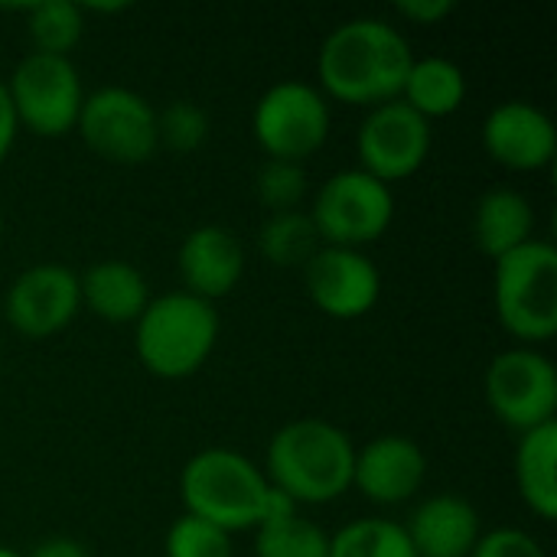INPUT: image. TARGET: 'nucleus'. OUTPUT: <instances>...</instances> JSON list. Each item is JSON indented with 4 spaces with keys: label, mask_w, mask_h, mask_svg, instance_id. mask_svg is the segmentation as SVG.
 I'll use <instances>...</instances> for the list:
<instances>
[{
    "label": "nucleus",
    "mask_w": 557,
    "mask_h": 557,
    "mask_svg": "<svg viewBox=\"0 0 557 557\" xmlns=\"http://www.w3.org/2000/svg\"><path fill=\"white\" fill-rule=\"evenodd\" d=\"M414 52L398 26L375 16L339 23L320 46L317 78L330 101L375 108L401 98Z\"/></svg>",
    "instance_id": "obj_1"
},
{
    "label": "nucleus",
    "mask_w": 557,
    "mask_h": 557,
    "mask_svg": "<svg viewBox=\"0 0 557 557\" xmlns=\"http://www.w3.org/2000/svg\"><path fill=\"white\" fill-rule=\"evenodd\" d=\"M352 463L356 447L343 428L323 418H297L271 437L264 476L294 506H326L352 490Z\"/></svg>",
    "instance_id": "obj_2"
},
{
    "label": "nucleus",
    "mask_w": 557,
    "mask_h": 557,
    "mask_svg": "<svg viewBox=\"0 0 557 557\" xmlns=\"http://www.w3.org/2000/svg\"><path fill=\"white\" fill-rule=\"evenodd\" d=\"M180 499L186 516L232 535L264 522L271 483L248 457L228 447H206L186 460L180 473Z\"/></svg>",
    "instance_id": "obj_3"
},
{
    "label": "nucleus",
    "mask_w": 557,
    "mask_h": 557,
    "mask_svg": "<svg viewBox=\"0 0 557 557\" xmlns=\"http://www.w3.org/2000/svg\"><path fill=\"white\" fill-rule=\"evenodd\" d=\"M219 343L215 304H206L186 290L150 297L147 310L134 323V349L140 366L166 382L196 375Z\"/></svg>",
    "instance_id": "obj_4"
},
{
    "label": "nucleus",
    "mask_w": 557,
    "mask_h": 557,
    "mask_svg": "<svg viewBox=\"0 0 557 557\" xmlns=\"http://www.w3.org/2000/svg\"><path fill=\"white\" fill-rule=\"evenodd\" d=\"M493 307L499 326L522 346L548 343L557 333V251L535 238L493 261Z\"/></svg>",
    "instance_id": "obj_5"
},
{
    "label": "nucleus",
    "mask_w": 557,
    "mask_h": 557,
    "mask_svg": "<svg viewBox=\"0 0 557 557\" xmlns=\"http://www.w3.org/2000/svg\"><path fill=\"white\" fill-rule=\"evenodd\" d=\"M16 127L33 131L36 137L55 140L75 131L85 88L82 75L65 55L26 52L13 75L3 78Z\"/></svg>",
    "instance_id": "obj_6"
},
{
    "label": "nucleus",
    "mask_w": 557,
    "mask_h": 557,
    "mask_svg": "<svg viewBox=\"0 0 557 557\" xmlns=\"http://www.w3.org/2000/svg\"><path fill=\"white\" fill-rule=\"evenodd\" d=\"M310 219L323 245L362 251V245H372L388 232L395 219V196L392 186L359 166L339 170L317 189Z\"/></svg>",
    "instance_id": "obj_7"
},
{
    "label": "nucleus",
    "mask_w": 557,
    "mask_h": 557,
    "mask_svg": "<svg viewBox=\"0 0 557 557\" xmlns=\"http://www.w3.org/2000/svg\"><path fill=\"white\" fill-rule=\"evenodd\" d=\"M75 131L91 153L117 166L147 163L160 150L157 108L121 85H104L85 95Z\"/></svg>",
    "instance_id": "obj_8"
},
{
    "label": "nucleus",
    "mask_w": 557,
    "mask_h": 557,
    "mask_svg": "<svg viewBox=\"0 0 557 557\" xmlns=\"http://www.w3.org/2000/svg\"><path fill=\"white\" fill-rule=\"evenodd\" d=\"M251 131L268 160L304 163L330 137V101L310 82H277L258 98Z\"/></svg>",
    "instance_id": "obj_9"
},
{
    "label": "nucleus",
    "mask_w": 557,
    "mask_h": 557,
    "mask_svg": "<svg viewBox=\"0 0 557 557\" xmlns=\"http://www.w3.org/2000/svg\"><path fill=\"white\" fill-rule=\"evenodd\" d=\"M483 392L496 421L519 434L555 424L557 369L545 352L532 346H516L493 356Z\"/></svg>",
    "instance_id": "obj_10"
},
{
    "label": "nucleus",
    "mask_w": 557,
    "mask_h": 557,
    "mask_svg": "<svg viewBox=\"0 0 557 557\" xmlns=\"http://www.w3.org/2000/svg\"><path fill=\"white\" fill-rule=\"evenodd\" d=\"M359 170L392 186L414 176L431 153V124L401 98L369 108L356 134Z\"/></svg>",
    "instance_id": "obj_11"
},
{
    "label": "nucleus",
    "mask_w": 557,
    "mask_h": 557,
    "mask_svg": "<svg viewBox=\"0 0 557 557\" xmlns=\"http://www.w3.org/2000/svg\"><path fill=\"white\" fill-rule=\"evenodd\" d=\"M82 310L78 274L62 264H33L13 277L3 297L7 323L26 339L62 333Z\"/></svg>",
    "instance_id": "obj_12"
},
{
    "label": "nucleus",
    "mask_w": 557,
    "mask_h": 557,
    "mask_svg": "<svg viewBox=\"0 0 557 557\" xmlns=\"http://www.w3.org/2000/svg\"><path fill=\"white\" fill-rule=\"evenodd\" d=\"M304 284L330 320H359L382 297V274L366 251L323 245L304 268Z\"/></svg>",
    "instance_id": "obj_13"
},
{
    "label": "nucleus",
    "mask_w": 557,
    "mask_h": 557,
    "mask_svg": "<svg viewBox=\"0 0 557 557\" xmlns=\"http://www.w3.org/2000/svg\"><path fill=\"white\" fill-rule=\"evenodd\" d=\"M483 147L499 166L535 173L555 160L557 127L552 114L532 101H503L483 121Z\"/></svg>",
    "instance_id": "obj_14"
},
{
    "label": "nucleus",
    "mask_w": 557,
    "mask_h": 557,
    "mask_svg": "<svg viewBox=\"0 0 557 557\" xmlns=\"http://www.w3.org/2000/svg\"><path fill=\"white\" fill-rule=\"evenodd\" d=\"M428 476L424 450L401 434H382L356 450L352 490L375 506H401L414 499Z\"/></svg>",
    "instance_id": "obj_15"
},
{
    "label": "nucleus",
    "mask_w": 557,
    "mask_h": 557,
    "mask_svg": "<svg viewBox=\"0 0 557 557\" xmlns=\"http://www.w3.org/2000/svg\"><path fill=\"white\" fill-rule=\"evenodd\" d=\"M176 271H180L186 294H193L206 304H215L242 284L245 248L232 228L199 225L183 238V245L176 251Z\"/></svg>",
    "instance_id": "obj_16"
},
{
    "label": "nucleus",
    "mask_w": 557,
    "mask_h": 557,
    "mask_svg": "<svg viewBox=\"0 0 557 557\" xmlns=\"http://www.w3.org/2000/svg\"><path fill=\"white\" fill-rule=\"evenodd\" d=\"M405 532L418 557H470L483 535V522L470 499L437 493L411 512Z\"/></svg>",
    "instance_id": "obj_17"
},
{
    "label": "nucleus",
    "mask_w": 557,
    "mask_h": 557,
    "mask_svg": "<svg viewBox=\"0 0 557 557\" xmlns=\"http://www.w3.org/2000/svg\"><path fill=\"white\" fill-rule=\"evenodd\" d=\"M78 290H82V307H88L98 320L124 326L137 323V317L150 304V287L147 277L121 258L95 261L85 274H78Z\"/></svg>",
    "instance_id": "obj_18"
},
{
    "label": "nucleus",
    "mask_w": 557,
    "mask_h": 557,
    "mask_svg": "<svg viewBox=\"0 0 557 557\" xmlns=\"http://www.w3.org/2000/svg\"><path fill=\"white\" fill-rule=\"evenodd\" d=\"M473 242L490 258L499 261L522 245L535 242V209L532 202L509 186L490 189L473 209Z\"/></svg>",
    "instance_id": "obj_19"
},
{
    "label": "nucleus",
    "mask_w": 557,
    "mask_h": 557,
    "mask_svg": "<svg viewBox=\"0 0 557 557\" xmlns=\"http://www.w3.org/2000/svg\"><path fill=\"white\" fill-rule=\"evenodd\" d=\"M516 486L522 503L542 519H557V421L519 434L516 447Z\"/></svg>",
    "instance_id": "obj_20"
},
{
    "label": "nucleus",
    "mask_w": 557,
    "mask_h": 557,
    "mask_svg": "<svg viewBox=\"0 0 557 557\" xmlns=\"http://www.w3.org/2000/svg\"><path fill=\"white\" fill-rule=\"evenodd\" d=\"M401 101L428 124L437 117H450L467 101V75L454 59L444 55L414 59L401 88Z\"/></svg>",
    "instance_id": "obj_21"
},
{
    "label": "nucleus",
    "mask_w": 557,
    "mask_h": 557,
    "mask_svg": "<svg viewBox=\"0 0 557 557\" xmlns=\"http://www.w3.org/2000/svg\"><path fill=\"white\" fill-rule=\"evenodd\" d=\"M320 248H323L320 232L310 212L300 209L274 212L258 228V251L274 268H307Z\"/></svg>",
    "instance_id": "obj_22"
},
{
    "label": "nucleus",
    "mask_w": 557,
    "mask_h": 557,
    "mask_svg": "<svg viewBox=\"0 0 557 557\" xmlns=\"http://www.w3.org/2000/svg\"><path fill=\"white\" fill-rule=\"evenodd\" d=\"M20 13L26 16V36L33 42V52L69 59V52L85 36V10L72 0H36L20 7Z\"/></svg>",
    "instance_id": "obj_23"
},
{
    "label": "nucleus",
    "mask_w": 557,
    "mask_h": 557,
    "mask_svg": "<svg viewBox=\"0 0 557 557\" xmlns=\"http://www.w3.org/2000/svg\"><path fill=\"white\" fill-rule=\"evenodd\" d=\"M330 557H418L401 522L356 519L330 535Z\"/></svg>",
    "instance_id": "obj_24"
},
{
    "label": "nucleus",
    "mask_w": 557,
    "mask_h": 557,
    "mask_svg": "<svg viewBox=\"0 0 557 557\" xmlns=\"http://www.w3.org/2000/svg\"><path fill=\"white\" fill-rule=\"evenodd\" d=\"M258 557H330V535L300 512L264 519L255 529Z\"/></svg>",
    "instance_id": "obj_25"
},
{
    "label": "nucleus",
    "mask_w": 557,
    "mask_h": 557,
    "mask_svg": "<svg viewBox=\"0 0 557 557\" xmlns=\"http://www.w3.org/2000/svg\"><path fill=\"white\" fill-rule=\"evenodd\" d=\"M255 193H258V202L268 209V215L300 209V199L307 196V170H304V163L264 160L261 170H258V180H255Z\"/></svg>",
    "instance_id": "obj_26"
},
{
    "label": "nucleus",
    "mask_w": 557,
    "mask_h": 557,
    "mask_svg": "<svg viewBox=\"0 0 557 557\" xmlns=\"http://www.w3.org/2000/svg\"><path fill=\"white\" fill-rule=\"evenodd\" d=\"M157 137L160 147H170L173 153H193L209 137V114L196 101H170L163 111H157Z\"/></svg>",
    "instance_id": "obj_27"
},
{
    "label": "nucleus",
    "mask_w": 557,
    "mask_h": 557,
    "mask_svg": "<svg viewBox=\"0 0 557 557\" xmlns=\"http://www.w3.org/2000/svg\"><path fill=\"white\" fill-rule=\"evenodd\" d=\"M163 555L166 557H232V535L196 519V516H180L163 539Z\"/></svg>",
    "instance_id": "obj_28"
},
{
    "label": "nucleus",
    "mask_w": 557,
    "mask_h": 557,
    "mask_svg": "<svg viewBox=\"0 0 557 557\" xmlns=\"http://www.w3.org/2000/svg\"><path fill=\"white\" fill-rule=\"evenodd\" d=\"M470 557H548L542 542L522 529H493L483 532L476 548L470 552Z\"/></svg>",
    "instance_id": "obj_29"
},
{
    "label": "nucleus",
    "mask_w": 557,
    "mask_h": 557,
    "mask_svg": "<svg viewBox=\"0 0 557 557\" xmlns=\"http://www.w3.org/2000/svg\"><path fill=\"white\" fill-rule=\"evenodd\" d=\"M395 10L401 20H408L414 26H437L457 10V3L454 0H398Z\"/></svg>",
    "instance_id": "obj_30"
},
{
    "label": "nucleus",
    "mask_w": 557,
    "mask_h": 557,
    "mask_svg": "<svg viewBox=\"0 0 557 557\" xmlns=\"http://www.w3.org/2000/svg\"><path fill=\"white\" fill-rule=\"evenodd\" d=\"M23 557H91L88 548L78 542V539H69V535H52V539H42L29 555Z\"/></svg>",
    "instance_id": "obj_31"
},
{
    "label": "nucleus",
    "mask_w": 557,
    "mask_h": 557,
    "mask_svg": "<svg viewBox=\"0 0 557 557\" xmlns=\"http://www.w3.org/2000/svg\"><path fill=\"white\" fill-rule=\"evenodd\" d=\"M16 117H13V108H10V95H7V85L0 78V163L10 157L13 150V140H16Z\"/></svg>",
    "instance_id": "obj_32"
},
{
    "label": "nucleus",
    "mask_w": 557,
    "mask_h": 557,
    "mask_svg": "<svg viewBox=\"0 0 557 557\" xmlns=\"http://www.w3.org/2000/svg\"><path fill=\"white\" fill-rule=\"evenodd\" d=\"M0 557H23V555H20V552H10V548H3V545H0Z\"/></svg>",
    "instance_id": "obj_33"
},
{
    "label": "nucleus",
    "mask_w": 557,
    "mask_h": 557,
    "mask_svg": "<svg viewBox=\"0 0 557 557\" xmlns=\"http://www.w3.org/2000/svg\"><path fill=\"white\" fill-rule=\"evenodd\" d=\"M0 238H3V215H0Z\"/></svg>",
    "instance_id": "obj_34"
}]
</instances>
